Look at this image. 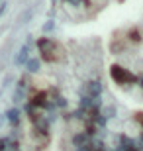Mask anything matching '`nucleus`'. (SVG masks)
<instances>
[{"label": "nucleus", "mask_w": 143, "mask_h": 151, "mask_svg": "<svg viewBox=\"0 0 143 151\" xmlns=\"http://www.w3.org/2000/svg\"><path fill=\"white\" fill-rule=\"evenodd\" d=\"M37 49L39 53H41V57H43L45 61H57L59 59V45L53 41L51 37H41L37 41Z\"/></svg>", "instance_id": "obj_1"}, {"label": "nucleus", "mask_w": 143, "mask_h": 151, "mask_svg": "<svg viewBox=\"0 0 143 151\" xmlns=\"http://www.w3.org/2000/svg\"><path fill=\"white\" fill-rule=\"evenodd\" d=\"M110 75L118 84H133V83H139V77L129 71V69H124L120 65H112L110 67Z\"/></svg>", "instance_id": "obj_2"}, {"label": "nucleus", "mask_w": 143, "mask_h": 151, "mask_svg": "<svg viewBox=\"0 0 143 151\" xmlns=\"http://www.w3.org/2000/svg\"><path fill=\"white\" fill-rule=\"evenodd\" d=\"M102 94V83L100 81H88L80 88V98H100Z\"/></svg>", "instance_id": "obj_3"}, {"label": "nucleus", "mask_w": 143, "mask_h": 151, "mask_svg": "<svg viewBox=\"0 0 143 151\" xmlns=\"http://www.w3.org/2000/svg\"><path fill=\"white\" fill-rule=\"evenodd\" d=\"M32 43H33V39L29 37L28 41H26V43H24L22 47L18 49L16 57H14V65H16V67H22V65L26 67V63L32 59V57H29V51H32Z\"/></svg>", "instance_id": "obj_4"}, {"label": "nucleus", "mask_w": 143, "mask_h": 151, "mask_svg": "<svg viewBox=\"0 0 143 151\" xmlns=\"http://www.w3.org/2000/svg\"><path fill=\"white\" fill-rule=\"evenodd\" d=\"M24 100H26V81L20 78L18 84L14 86V92H12V102H14V106H16V104H22Z\"/></svg>", "instance_id": "obj_5"}, {"label": "nucleus", "mask_w": 143, "mask_h": 151, "mask_svg": "<svg viewBox=\"0 0 143 151\" xmlns=\"http://www.w3.org/2000/svg\"><path fill=\"white\" fill-rule=\"evenodd\" d=\"M6 120H8V124H12V126H18L20 124V116H22V112H20V108L18 106H12L10 110H6Z\"/></svg>", "instance_id": "obj_6"}, {"label": "nucleus", "mask_w": 143, "mask_h": 151, "mask_svg": "<svg viewBox=\"0 0 143 151\" xmlns=\"http://www.w3.org/2000/svg\"><path fill=\"white\" fill-rule=\"evenodd\" d=\"M90 139H92V137H90V135L84 132V134H75L71 141H73V145H75V149H77V147H84V145H88V143H90Z\"/></svg>", "instance_id": "obj_7"}, {"label": "nucleus", "mask_w": 143, "mask_h": 151, "mask_svg": "<svg viewBox=\"0 0 143 151\" xmlns=\"http://www.w3.org/2000/svg\"><path fill=\"white\" fill-rule=\"evenodd\" d=\"M39 69H41V61H39V59H35V57H32V59L26 63V71H28L29 75L39 73Z\"/></svg>", "instance_id": "obj_8"}, {"label": "nucleus", "mask_w": 143, "mask_h": 151, "mask_svg": "<svg viewBox=\"0 0 143 151\" xmlns=\"http://www.w3.org/2000/svg\"><path fill=\"white\" fill-rule=\"evenodd\" d=\"M100 114H102L106 120H112V118H116V106H114V104H110V106H104Z\"/></svg>", "instance_id": "obj_9"}, {"label": "nucleus", "mask_w": 143, "mask_h": 151, "mask_svg": "<svg viewBox=\"0 0 143 151\" xmlns=\"http://www.w3.org/2000/svg\"><path fill=\"white\" fill-rule=\"evenodd\" d=\"M43 34H49V32H53V29H55V20H47V22L43 24Z\"/></svg>", "instance_id": "obj_10"}, {"label": "nucleus", "mask_w": 143, "mask_h": 151, "mask_svg": "<svg viewBox=\"0 0 143 151\" xmlns=\"http://www.w3.org/2000/svg\"><path fill=\"white\" fill-rule=\"evenodd\" d=\"M67 4H71V6H86L88 2L86 0H65Z\"/></svg>", "instance_id": "obj_11"}, {"label": "nucleus", "mask_w": 143, "mask_h": 151, "mask_svg": "<svg viewBox=\"0 0 143 151\" xmlns=\"http://www.w3.org/2000/svg\"><path fill=\"white\" fill-rule=\"evenodd\" d=\"M12 81H14V77H12V75H8V77L4 78V81H2V88H8V86H10V83Z\"/></svg>", "instance_id": "obj_12"}, {"label": "nucleus", "mask_w": 143, "mask_h": 151, "mask_svg": "<svg viewBox=\"0 0 143 151\" xmlns=\"http://www.w3.org/2000/svg\"><path fill=\"white\" fill-rule=\"evenodd\" d=\"M6 10H8V2H2V4H0V18L6 14Z\"/></svg>", "instance_id": "obj_13"}, {"label": "nucleus", "mask_w": 143, "mask_h": 151, "mask_svg": "<svg viewBox=\"0 0 143 151\" xmlns=\"http://www.w3.org/2000/svg\"><path fill=\"white\" fill-rule=\"evenodd\" d=\"M6 122H8V120H6V114H0V128H2Z\"/></svg>", "instance_id": "obj_14"}, {"label": "nucleus", "mask_w": 143, "mask_h": 151, "mask_svg": "<svg viewBox=\"0 0 143 151\" xmlns=\"http://www.w3.org/2000/svg\"><path fill=\"white\" fill-rule=\"evenodd\" d=\"M137 122H139V124L143 126V114H137Z\"/></svg>", "instance_id": "obj_15"}, {"label": "nucleus", "mask_w": 143, "mask_h": 151, "mask_svg": "<svg viewBox=\"0 0 143 151\" xmlns=\"http://www.w3.org/2000/svg\"><path fill=\"white\" fill-rule=\"evenodd\" d=\"M139 84H141V86H143V77H139Z\"/></svg>", "instance_id": "obj_16"}, {"label": "nucleus", "mask_w": 143, "mask_h": 151, "mask_svg": "<svg viewBox=\"0 0 143 151\" xmlns=\"http://www.w3.org/2000/svg\"><path fill=\"white\" fill-rule=\"evenodd\" d=\"M139 141H141V143H143V132H141V135H139Z\"/></svg>", "instance_id": "obj_17"}, {"label": "nucleus", "mask_w": 143, "mask_h": 151, "mask_svg": "<svg viewBox=\"0 0 143 151\" xmlns=\"http://www.w3.org/2000/svg\"><path fill=\"white\" fill-rule=\"evenodd\" d=\"M0 4H2V0H0Z\"/></svg>", "instance_id": "obj_18"}]
</instances>
